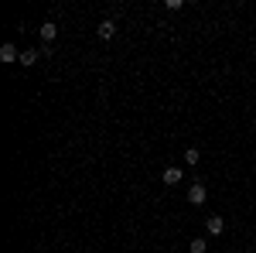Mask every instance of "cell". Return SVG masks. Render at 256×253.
<instances>
[{"mask_svg":"<svg viewBox=\"0 0 256 253\" xmlns=\"http://www.w3.org/2000/svg\"><path fill=\"white\" fill-rule=\"evenodd\" d=\"M188 250H192V253H205V250H208V243L198 236V240H192V243H188Z\"/></svg>","mask_w":256,"mask_h":253,"instance_id":"obj_8","label":"cell"},{"mask_svg":"<svg viewBox=\"0 0 256 253\" xmlns=\"http://www.w3.org/2000/svg\"><path fill=\"white\" fill-rule=\"evenodd\" d=\"M185 161H188V164H198V151H195V147L192 151H185Z\"/></svg>","mask_w":256,"mask_h":253,"instance_id":"obj_9","label":"cell"},{"mask_svg":"<svg viewBox=\"0 0 256 253\" xmlns=\"http://www.w3.org/2000/svg\"><path fill=\"white\" fill-rule=\"evenodd\" d=\"M205 229H208V233H212V236H219V233H222V229H226V219H219V216H212V219H208V222H205Z\"/></svg>","mask_w":256,"mask_h":253,"instance_id":"obj_2","label":"cell"},{"mask_svg":"<svg viewBox=\"0 0 256 253\" xmlns=\"http://www.w3.org/2000/svg\"><path fill=\"white\" fill-rule=\"evenodd\" d=\"M181 182V168H168L164 171V185H178Z\"/></svg>","mask_w":256,"mask_h":253,"instance_id":"obj_6","label":"cell"},{"mask_svg":"<svg viewBox=\"0 0 256 253\" xmlns=\"http://www.w3.org/2000/svg\"><path fill=\"white\" fill-rule=\"evenodd\" d=\"M38 55H41V52H34V48H31V52H21V65H34Z\"/></svg>","mask_w":256,"mask_h":253,"instance_id":"obj_7","label":"cell"},{"mask_svg":"<svg viewBox=\"0 0 256 253\" xmlns=\"http://www.w3.org/2000/svg\"><path fill=\"white\" fill-rule=\"evenodd\" d=\"M55 34H58V28H55V24H52V21H45V24H41V41H45V45H48V41H52V38H55Z\"/></svg>","mask_w":256,"mask_h":253,"instance_id":"obj_3","label":"cell"},{"mask_svg":"<svg viewBox=\"0 0 256 253\" xmlns=\"http://www.w3.org/2000/svg\"><path fill=\"white\" fill-rule=\"evenodd\" d=\"M96 31H99V38L106 41V38H113V31H116V24H113V21H103V24H99Z\"/></svg>","mask_w":256,"mask_h":253,"instance_id":"obj_5","label":"cell"},{"mask_svg":"<svg viewBox=\"0 0 256 253\" xmlns=\"http://www.w3.org/2000/svg\"><path fill=\"white\" fill-rule=\"evenodd\" d=\"M205 198H208V191H205V185H201V182H195L192 189H188V202H192V205H201Z\"/></svg>","mask_w":256,"mask_h":253,"instance_id":"obj_1","label":"cell"},{"mask_svg":"<svg viewBox=\"0 0 256 253\" xmlns=\"http://www.w3.org/2000/svg\"><path fill=\"white\" fill-rule=\"evenodd\" d=\"M17 59H21V55H17L14 45H3V48H0V62H17Z\"/></svg>","mask_w":256,"mask_h":253,"instance_id":"obj_4","label":"cell"}]
</instances>
